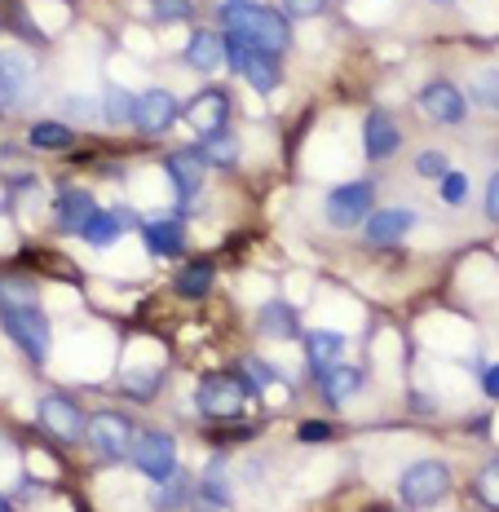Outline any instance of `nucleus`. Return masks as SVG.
Masks as SVG:
<instances>
[{"mask_svg": "<svg viewBox=\"0 0 499 512\" xmlns=\"http://www.w3.org/2000/svg\"><path fill=\"white\" fill-rule=\"evenodd\" d=\"M67 111H71V115H89V111H93V106H89V102H84V98H71V102H67Z\"/></svg>", "mask_w": 499, "mask_h": 512, "instance_id": "42", "label": "nucleus"}, {"mask_svg": "<svg viewBox=\"0 0 499 512\" xmlns=\"http://www.w3.org/2000/svg\"><path fill=\"white\" fill-rule=\"evenodd\" d=\"M416 173H420V177H447V159H442L438 151H424V155L416 159Z\"/></svg>", "mask_w": 499, "mask_h": 512, "instance_id": "35", "label": "nucleus"}, {"mask_svg": "<svg viewBox=\"0 0 499 512\" xmlns=\"http://www.w3.org/2000/svg\"><path fill=\"white\" fill-rule=\"evenodd\" d=\"M93 212H98V208H93V195H89V190H62V195H58V230L62 234H84V226H89V221H93Z\"/></svg>", "mask_w": 499, "mask_h": 512, "instance_id": "16", "label": "nucleus"}, {"mask_svg": "<svg viewBox=\"0 0 499 512\" xmlns=\"http://www.w3.org/2000/svg\"><path fill=\"white\" fill-rule=\"evenodd\" d=\"M5 318V332L31 362H45L49 358V318L40 305H23V309H0Z\"/></svg>", "mask_w": 499, "mask_h": 512, "instance_id": "2", "label": "nucleus"}, {"mask_svg": "<svg viewBox=\"0 0 499 512\" xmlns=\"http://www.w3.org/2000/svg\"><path fill=\"white\" fill-rule=\"evenodd\" d=\"M226 115H230V98L226 93H217V89H208V93H199L195 102L186 106V120L199 128V133H221L226 128Z\"/></svg>", "mask_w": 499, "mask_h": 512, "instance_id": "13", "label": "nucleus"}, {"mask_svg": "<svg viewBox=\"0 0 499 512\" xmlns=\"http://www.w3.org/2000/svg\"><path fill=\"white\" fill-rule=\"evenodd\" d=\"M155 384H159L155 371H151V376H129V393H133L137 402H146V398H151V393H155Z\"/></svg>", "mask_w": 499, "mask_h": 512, "instance_id": "38", "label": "nucleus"}, {"mask_svg": "<svg viewBox=\"0 0 499 512\" xmlns=\"http://www.w3.org/2000/svg\"><path fill=\"white\" fill-rule=\"evenodd\" d=\"M257 327L265 336H274V340H292L301 327H296V309L288 301H270V305H261V314H257Z\"/></svg>", "mask_w": 499, "mask_h": 512, "instance_id": "19", "label": "nucleus"}, {"mask_svg": "<svg viewBox=\"0 0 499 512\" xmlns=\"http://www.w3.org/2000/svg\"><path fill=\"white\" fill-rule=\"evenodd\" d=\"M0 106H5V89H0Z\"/></svg>", "mask_w": 499, "mask_h": 512, "instance_id": "43", "label": "nucleus"}, {"mask_svg": "<svg viewBox=\"0 0 499 512\" xmlns=\"http://www.w3.org/2000/svg\"><path fill=\"white\" fill-rule=\"evenodd\" d=\"M477 499H482L491 512H499V460H491L477 473Z\"/></svg>", "mask_w": 499, "mask_h": 512, "instance_id": "29", "label": "nucleus"}, {"mask_svg": "<svg viewBox=\"0 0 499 512\" xmlns=\"http://www.w3.org/2000/svg\"><path fill=\"white\" fill-rule=\"evenodd\" d=\"M137 468H142L151 482H168L177 473V446L168 433H142L137 437V451H133Z\"/></svg>", "mask_w": 499, "mask_h": 512, "instance_id": "7", "label": "nucleus"}, {"mask_svg": "<svg viewBox=\"0 0 499 512\" xmlns=\"http://www.w3.org/2000/svg\"><path fill=\"white\" fill-rule=\"evenodd\" d=\"M398 490H402V504L429 508V504H438V499L451 490V468L442 460H420V464H411L407 473H402Z\"/></svg>", "mask_w": 499, "mask_h": 512, "instance_id": "3", "label": "nucleus"}, {"mask_svg": "<svg viewBox=\"0 0 499 512\" xmlns=\"http://www.w3.org/2000/svg\"><path fill=\"white\" fill-rule=\"evenodd\" d=\"M318 384H323V393L332 402H345V398H354V393L363 389V371H358V367H341V362H336V367H327L323 376H318Z\"/></svg>", "mask_w": 499, "mask_h": 512, "instance_id": "20", "label": "nucleus"}, {"mask_svg": "<svg viewBox=\"0 0 499 512\" xmlns=\"http://www.w3.org/2000/svg\"><path fill=\"white\" fill-rule=\"evenodd\" d=\"M177 115H182V111H177V98H173V93H164V89H151V93H142V98H137V106H133V124L142 128L146 137H159V133H168Z\"/></svg>", "mask_w": 499, "mask_h": 512, "instance_id": "9", "label": "nucleus"}, {"mask_svg": "<svg viewBox=\"0 0 499 512\" xmlns=\"http://www.w3.org/2000/svg\"><path fill=\"white\" fill-rule=\"evenodd\" d=\"M226 31L230 36H239L248 49H265V53H283L292 45L288 18H283L279 9L239 5V0H230L226 5Z\"/></svg>", "mask_w": 499, "mask_h": 512, "instance_id": "1", "label": "nucleus"}, {"mask_svg": "<svg viewBox=\"0 0 499 512\" xmlns=\"http://www.w3.org/2000/svg\"><path fill=\"white\" fill-rule=\"evenodd\" d=\"M142 239H146V248H151L155 256H177L182 252V243H186V234H182V221L159 217V221H146L142 226Z\"/></svg>", "mask_w": 499, "mask_h": 512, "instance_id": "17", "label": "nucleus"}, {"mask_svg": "<svg viewBox=\"0 0 499 512\" xmlns=\"http://www.w3.org/2000/svg\"><path fill=\"white\" fill-rule=\"evenodd\" d=\"M221 58H226V45H221L217 31H195V36H190L186 62H190L195 71H217V67H221Z\"/></svg>", "mask_w": 499, "mask_h": 512, "instance_id": "18", "label": "nucleus"}, {"mask_svg": "<svg viewBox=\"0 0 499 512\" xmlns=\"http://www.w3.org/2000/svg\"><path fill=\"white\" fill-rule=\"evenodd\" d=\"M133 106L137 98H129L124 89H106V98H102V120H111V124H124V120H133Z\"/></svg>", "mask_w": 499, "mask_h": 512, "instance_id": "27", "label": "nucleus"}, {"mask_svg": "<svg viewBox=\"0 0 499 512\" xmlns=\"http://www.w3.org/2000/svg\"><path fill=\"white\" fill-rule=\"evenodd\" d=\"M195 402H199V411H204L208 420H230V415H239L243 402H248V384L221 371V376H208L204 384H199Z\"/></svg>", "mask_w": 499, "mask_h": 512, "instance_id": "4", "label": "nucleus"}, {"mask_svg": "<svg viewBox=\"0 0 499 512\" xmlns=\"http://www.w3.org/2000/svg\"><path fill=\"white\" fill-rule=\"evenodd\" d=\"M164 168H168V177H173V190H177V199L182 204H190V199L204 190V155L199 151H177V155H168L164 159Z\"/></svg>", "mask_w": 499, "mask_h": 512, "instance_id": "12", "label": "nucleus"}, {"mask_svg": "<svg viewBox=\"0 0 499 512\" xmlns=\"http://www.w3.org/2000/svg\"><path fill=\"white\" fill-rule=\"evenodd\" d=\"M442 199H447V204H464V199H469V177H464V173H447V177H442Z\"/></svg>", "mask_w": 499, "mask_h": 512, "instance_id": "33", "label": "nucleus"}, {"mask_svg": "<svg viewBox=\"0 0 499 512\" xmlns=\"http://www.w3.org/2000/svg\"><path fill=\"white\" fill-rule=\"evenodd\" d=\"M0 512H9V508H5V504H0Z\"/></svg>", "mask_w": 499, "mask_h": 512, "instance_id": "45", "label": "nucleus"}, {"mask_svg": "<svg viewBox=\"0 0 499 512\" xmlns=\"http://www.w3.org/2000/svg\"><path fill=\"white\" fill-rule=\"evenodd\" d=\"M84 437L93 442V451H98L102 460H120V455H129V446H133V424L115 411H102L89 420Z\"/></svg>", "mask_w": 499, "mask_h": 512, "instance_id": "6", "label": "nucleus"}, {"mask_svg": "<svg viewBox=\"0 0 499 512\" xmlns=\"http://www.w3.org/2000/svg\"><path fill=\"white\" fill-rule=\"evenodd\" d=\"M341 349H345V340L336 332H314L310 340H305V354H310L314 376H323L327 367H336V354H341Z\"/></svg>", "mask_w": 499, "mask_h": 512, "instance_id": "23", "label": "nucleus"}, {"mask_svg": "<svg viewBox=\"0 0 499 512\" xmlns=\"http://www.w3.org/2000/svg\"><path fill=\"white\" fill-rule=\"evenodd\" d=\"M208 287H212V265L208 261L182 265V274H177V292L190 296V301H199V296H208Z\"/></svg>", "mask_w": 499, "mask_h": 512, "instance_id": "25", "label": "nucleus"}, {"mask_svg": "<svg viewBox=\"0 0 499 512\" xmlns=\"http://www.w3.org/2000/svg\"><path fill=\"white\" fill-rule=\"evenodd\" d=\"M23 305H36V292H31V283H23V279H0V309H23Z\"/></svg>", "mask_w": 499, "mask_h": 512, "instance_id": "28", "label": "nucleus"}, {"mask_svg": "<svg viewBox=\"0 0 499 512\" xmlns=\"http://www.w3.org/2000/svg\"><path fill=\"white\" fill-rule=\"evenodd\" d=\"M283 9H288V18H314L327 9V0H283Z\"/></svg>", "mask_w": 499, "mask_h": 512, "instance_id": "36", "label": "nucleus"}, {"mask_svg": "<svg viewBox=\"0 0 499 512\" xmlns=\"http://www.w3.org/2000/svg\"><path fill=\"white\" fill-rule=\"evenodd\" d=\"M327 437H332V424H323V420L301 424V442H327Z\"/></svg>", "mask_w": 499, "mask_h": 512, "instance_id": "39", "label": "nucleus"}, {"mask_svg": "<svg viewBox=\"0 0 499 512\" xmlns=\"http://www.w3.org/2000/svg\"><path fill=\"white\" fill-rule=\"evenodd\" d=\"M239 5H252V0H239Z\"/></svg>", "mask_w": 499, "mask_h": 512, "instance_id": "44", "label": "nucleus"}, {"mask_svg": "<svg viewBox=\"0 0 499 512\" xmlns=\"http://www.w3.org/2000/svg\"><path fill=\"white\" fill-rule=\"evenodd\" d=\"M482 384H486V393H491V398H499V362H491V367H486Z\"/></svg>", "mask_w": 499, "mask_h": 512, "instance_id": "41", "label": "nucleus"}, {"mask_svg": "<svg viewBox=\"0 0 499 512\" xmlns=\"http://www.w3.org/2000/svg\"><path fill=\"white\" fill-rule=\"evenodd\" d=\"M239 76L252 84L257 93H274L279 89V62H274V53H265V49H248L239 58Z\"/></svg>", "mask_w": 499, "mask_h": 512, "instance_id": "15", "label": "nucleus"}, {"mask_svg": "<svg viewBox=\"0 0 499 512\" xmlns=\"http://www.w3.org/2000/svg\"><path fill=\"white\" fill-rule=\"evenodd\" d=\"M486 217L499 221V173L491 177V190H486Z\"/></svg>", "mask_w": 499, "mask_h": 512, "instance_id": "40", "label": "nucleus"}, {"mask_svg": "<svg viewBox=\"0 0 499 512\" xmlns=\"http://www.w3.org/2000/svg\"><path fill=\"white\" fill-rule=\"evenodd\" d=\"M40 424L58 437V442H76V437H84V415L71 398H62V393H49V398H40Z\"/></svg>", "mask_w": 499, "mask_h": 512, "instance_id": "8", "label": "nucleus"}, {"mask_svg": "<svg viewBox=\"0 0 499 512\" xmlns=\"http://www.w3.org/2000/svg\"><path fill=\"white\" fill-rule=\"evenodd\" d=\"M27 142L36 146V151H67V146L76 142V133H71V128H62V124H36L27 133Z\"/></svg>", "mask_w": 499, "mask_h": 512, "instance_id": "26", "label": "nucleus"}, {"mask_svg": "<svg viewBox=\"0 0 499 512\" xmlns=\"http://www.w3.org/2000/svg\"><path fill=\"white\" fill-rule=\"evenodd\" d=\"M420 111L429 115L433 124H460L464 120V93L447 80H433L420 89Z\"/></svg>", "mask_w": 499, "mask_h": 512, "instance_id": "11", "label": "nucleus"}, {"mask_svg": "<svg viewBox=\"0 0 499 512\" xmlns=\"http://www.w3.org/2000/svg\"><path fill=\"white\" fill-rule=\"evenodd\" d=\"M371 195H376V186L371 181H349V186H336L332 195H327V221H332L336 230H349L358 226V221L371 217Z\"/></svg>", "mask_w": 499, "mask_h": 512, "instance_id": "5", "label": "nucleus"}, {"mask_svg": "<svg viewBox=\"0 0 499 512\" xmlns=\"http://www.w3.org/2000/svg\"><path fill=\"white\" fill-rule=\"evenodd\" d=\"M31 84V62L18 58V53H0V89H5V102L23 98Z\"/></svg>", "mask_w": 499, "mask_h": 512, "instance_id": "21", "label": "nucleus"}, {"mask_svg": "<svg viewBox=\"0 0 499 512\" xmlns=\"http://www.w3.org/2000/svg\"><path fill=\"white\" fill-rule=\"evenodd\" d=\"M363 142H367V155H371V159L394 155L398 146H402V133H398L394 115L371 111V115H367V124H363Z\"/></svg>", "mask_w": 499, "mask_h": 512, "instance_id": "14", "label": "nucleus"}, {"mask_svg": "<svg viewBox=\"0 0 499 512\" xmlns=\"http://www.w3.org/2000/svg\"><path fill=\"white\" fill-rule=\"evenodd\" d=\"M124 221H129V212H93V221L84 226V239H89L93 248H106V243L120 239Z\"/></svg>", "mask_w": 499, "mask_h": 512, "instance_id": "24", "label": "nucleus"}, {"mask_svg": "<svg viewBox=\"0 0 499 512\" xmlns=\"http://www.w3.org/2000/svg\"><path fill=\"white\" fill-rule=\"evenodd\" d=\"M243 371H248V380H252V389H265V384H274V371L265 367L261 358H248L243 362Z\"/></svg>", "mask_w": 499, "mask_h": 512, "instance_id": "37", "label": "nucleus"}, {"mask_svg": "<svg viewBox=\"0 0 499 512\" xmlns=\"http://www.w3.org/2000/svg\"><path fill=\"white\" fill-rule=\"evenodd\" d=\"M195 151L204 155V164H217V168H235L239 164V142L226 133V128H221V133H208Z\"/></svg>", "mask_w": 499, "mask_h": 512, "instance_id": "22", "label": "nucleus"}, {"mask_svg": "<svg viewBox=\"0 0 499 512\" xmlns=\"http://www.w3.org/2000/svg\"><path fill=\"white\" fill-rule=\"evenodd\" d=\"M226 482H221V473H217V464L208 468V477H204V504H208V512L212 508H226Z\"/></svg>", "mask_w": 499, "mask_h": 512, "instance_id": "31", "label": "nucleus"}, {"mask_svg": "<svg viewBox=\"0 0 499 512\" xmlns=\"http://www.w3.org/2000/svg\"><path fill=\"white\" fill-rule=\"evenodd\" d=\"M155 18L159 23H177V18H190L195 9H190V0H151Z\"/></svg>", "mask_w": 499, "mask_h": 512, "instance_id": "32", "label": "nucleus"}, {"mask_svg": "<svg viewBox=\"0 0 499 512\" xmlns=\"http://www.w3.org/2000/svg\"><path fill=\"white\" fill-rule=\"evenodd\" d=\"M411 226H416V212L411 208H385V212H371L363 221V234L371 248H394V243L407 239Z\"/></svg>", "mask_w": 499, "mask_h": 512, "instance_id": "10", "label": "nucleus"}, {"mask_svg": "<svg viewBox=\"0 0 499 512\" xmlns=\"http://www.w3.org/2000/svg\"><path fill=\"white\" fill-rule=\"evenodd\" d=\"M164 486H168V490H164V495H159V512H173V508H182V504H186V482H177V473H173Z\"/></svg>", "mask_w": 499, "mask_h": 512, "instance_id": "34", "label": "nucleus"}, {"mask_svg": "<svg viewBox=\"0 0 499 512\" xmlns=\"http://www.w3.org/2000/svg\"><path fill=\"white\" fill-rule=\"evenodd\" d=\"M473 98L482 106H491V111H499V71H482V76L473 80Z\"/></svg>", "mask_w": 499, "mask_h": 512, "instance_id": "30", "label": "nucleus"}]
</instances>
